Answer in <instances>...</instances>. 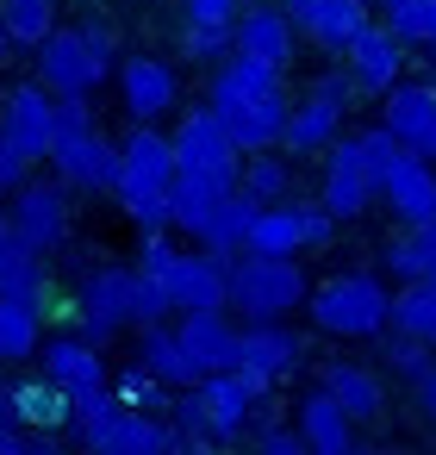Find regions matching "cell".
<instances>
[{
  "mask_svg": "<svg viewBox=\"0 0 436 455\" xmlns=\"http://www.w3.org/2000/svg\"><path fill=\"white\" fill-rule=\"evenodd\" d=\"M206 107L218 113V125L231 132V144L250 156V150H281V132H287V107L293 100H287L281 69L231 51L218 63V76H212V100Z\"/></svg>",
  "mask_w": 436,
  "mask_h": 455,
  "instance_id": "6da1fadb",
  "label": "cell"
},
{
  "mask_svg": "<svg viewBox=\"0 0 436 455\" xmlns=\"http://www.w3.org/2000/svg\"><path fill=\"white\" fill-rule=\"evenodd\" d=\"M312 281L299 268V256H262V250H237L225 256V306L250 324L262 318H293L305 306Z\"/></svg>",
  "mask_w": 436,
  "mask_h": 455,
  "instance_id": "7a4b0ae2",
  "label": "cell"
},
{
  "mask_svg": "<svg viewBox=\"0 0 436 455\" xmlns=\"http://www.w3.org/2000/svg\"><path fill=\"white\" fill-rule=\"evenodd\" d=\"M305 312L324 337H380L392 324V287L380 275L349 268V275H330L324 287H312Z\"/></svg>",
  "mask_w": 436,
  "mask_h": 455,
  "instance_id": "3957f363",
  "label": "cell"
},
{
  "mask_svg": "<svg viewBox=\"0 0 436 455\" xmlns=\"http://www.w3.org/2000/svg\"><path fill=\"white\" fill-rule=\"evenodd\" d=\"M349 107H355V82H349V69H324V76H312V88L287 107V132H281V144H287L293 156H324V150L343 138Z\"/></svg>",
  "mask_w": 436,
  "mask_h": 455,
  "instance_id": "277c9868",
  "label": "cell"
},
{
  "mask_svg": "<svg viewBox=\"0 0 436 455\" xmlns=\"http://www.w3.org/2000/svg\"><path fill=\"white\" fill-rule=\"evenodd\" d=\"M337 237V219L318 206V200H274L256 212L250 225V243L243 250H262V256H299V250H324Z\"/></svg>",
  "mask_w": 436,
  "mask_h": 455,
  "instance_id": "5b68a950",
  "label": "cell"
},
{
  "mask_svg": "<svg viewBox=\"0 0 436 455\" xmlns=\"http://www.w3.org/2000/svg\"><path fill=\"white\" fill-rule=\"evenodd\" d=\"M69 188L63 181H20L13 206H7V231L32 250V256H57L69 243Z\"/></svg>",
  "mask_w": 436,
  "mask_h": 455,
  "instance_id": "8992f818",
  "label": "cell"
},
{
  "mask_svg": "<svg viewBox=\"0 0 436 455\" xmlns=\"http://www.w3.org/2000/svg\"><path fill=\"white\" fill-rule=\"evenodd\" d=\"M125 324H131V268H119V262L88 268L82 293H75V337H88L94 349H107Z\"/></svg>",
  "mask_w": 436,
  "mask_h": 455,
  "instance_id": "52a82bcc",
  "label": "cell"
},
{
  "mask_svg": "<svg viewBox=\"0 0 436 455\" xmlns=\"http://www.w3.org/2000/svg\"><path fill=\"white\" fill-rule=\"evenodd\" d=\"M38 76L51 94H94L113 76V63L82 38V26H51L38 44Z\"/></svg>",
  "mask_w": 436,
  "mask_h": 455,
  "instance_id": "ba28073f",
  "label": "cell"
},
{
  "mask_svg": "<svg viewBox=\"0 0 436 455\" xmlns=\"http://www.w3.org/2000/svg\"><path fill=\"white\" fill-rule=\"evenodd\" d=\"M374 200H386L405 231L411 225H436V163H424L411 150H392L374 169Z\"/></svg>",
  "mask_w": 436,
  "mask_h": 455,
  "instance_id": "9c48e42d",
  "label": "cell"
},
{
  "mask_svg": "<svg viewBox=\"0 0 436 455\" xmlns=\"http://www.w3.org/2000/svg\"><path fill=\"white\" fill-rule=\"evenodd\" d=\"M318 206H324L337 225H349V219H361V212L374 206V169H368V156H361L355 138H337V144L324 150V188H318Z\"/></svg>",
  "mask_w": 436,
  "mask_h": 455,
  "instance_id": "30bf717a",
  "label": "cell"
},
{
  "mask_svg": "<svg viewBox=\"0 0 436 455\" xmlns=\"http://www.w3.org/2000/svg\"><path fill=\"white\" fill-rule=\"evenodd\" d=\"M51 169H57V181H63L69 194H113V181H119V150L88 125V132L51 144Z\"/></svg>",
  "mask_w": 436,
  "mask_h": 455,
  "instance_id": "8fae6325",
  "label": "cell"
},
{
  "mask_svg": "<svg viewBox=\"0 0 436 455\" xmlns=\"http://www.w3.org/2000/svg\"><path fill=\"white\" fill-rule=\"evenodd\" d=\"M380 100H386V107H380V125L399 138V150L436 163V94H430V82H405V76H399Z\"/></svg>",
  "mask_w": 436,
  "mask_h": 455,
  "instance_id": "7c38bea8",
  "label": "cell"
},
{
  "mask_svg": "<svg viewBox=\"0 0 436 455\" xmlns=\"http://www.w3.org/2000/svg\"><path fill=\"white\" fill-rule=\"evenodd\" d=\"M169 144H175V169H212V175H237L243 169V150L231 144V132L218 125L212 107H187Z\"/></svg>",
  "mask_w": 436,
  "mask_h": 455,
  "instance_id": "4fadbf2b",
  "label": "cell"
},
{
  "mask_svg": "<svg viewBox=\"0 0 436 455\" xmlns=\"http://www.w3.org/2000/svg\"><path fill=\"white\" fill-rule=\"evenodd\" d=\"M169 312H225V256L212 250H175L163 275Z\"/></svg>",
  "mask_w": 436,
  "mask_h": 455,
  "instance_id": "5bb4252c",
  "label": "cell"
},
{
  "mask_svg": "<svg viewBox=\"0 0 436 455\" xmlns=\"http://www.w3.org/2000/svg\"><path fill=\"white\" fill-rule=\"evenodd\" d=\"M343 69L355 82V94H386L399 76H405V44L392 38V26H361L349 44H343Z\"/></svg>",
  "mask_w": 436,
  "mask_h": 455,
  "instance_id": "9a60e30c",
  "label": "cell"
},
{
  "mask_svg": "<svg viewBox=\"0 0 436 455\" xmlns=\"http://www.w3.org/2000/svg\"><path fill=\"white\" fill-rule=\"evenodd\" d=\"M0 125H7V138H13L32 163H44L51 144H57V94H51L44 82H20V88L7 94V107H0Z\"/></svg>",
  "mask_w": 436,
  "mask_h": 455,
  "instance_id": "2e32d148",
  "label": "cell"
},
{
  "mask_svg": "<svg viewBox=\"0 0 436 455\" xmlns=\"http://www.w3.org/2000/svg\"><path fill=\"white\" fill-rule=\"evenodd\" d=\"M299 362H305V337L287 331L281 318H262V324L237 331V362H231V368H250V374H262V380H287Z\"/></svg>",
  "mask_w": 436,
  "mask_h": 455,
  "instance_id": "e0dca14e",
  "label": "cell"
},
{
  "mask_svg": "<svg viewBox=\"0 0 436 455\" xmlns=\"http://www.w3.org/2000/svg\"><path fill=\"white\" fill-rule=\"evenodd\" d=\"M281 13L293 20L299 38H312L318 51H337V57H343V44L368 26V7H361V0H281Z\"/></svg>",
  "mask_w": 436,
  "mask_h": 455,
  "instance_id": "ac0fdd59",
  "label": "cell"
},
{
  "mask_svg": "<svg viewBox=\"0 0 436 455\" xmlns=\"http://www.w3.org/2000/svg\"><path fill=\"white\" fill-rule=\"evenodd\" d=\"M119 94H125V113H131L138 125H156V119L175 107L181 82H175V69H169L163 57H125V63H119Z\"/></svg>",
  "mask_w": 436,
  "mask_h": 455,
  "instance_id": "d6986e66",
  "label": "cell"
},
{
  "mask_svg": "<svg viewBox=\"0 0 436 455\" xmlns=\"http://www.w3.org/2000/svg\"><path fill=\"white\" fill-rule=\"evenodd\" d=\"M293 20L281 13V7H268V0H256V7H243L237 13V51L243 57H256V63H268V69H281L287 76V63H293Z\"/></svg>",
  "mask_w": 436,
  "mask_h": 455,
  "instance_id": "ffe728a7",
  "label": "cell"
},
{
  "mask_svg": "<svg viewBox=\"0 0 436 455\" xmlns=\"http://www.w3.org/2000/svg\"><path fill=\"white\" fill-rule=\"evenodd\" d=\"M175 343L187 349V362H194L200 374H225V368L237 362V324H231L225 312H181Z\"/></svg>",
  "mask_w": 436,
  "mask_h": 455,
  "instance_id": "44dd1931",
  "label": "cell"
},
{
  "mask_svg": "<svg viewBox=\"0 0 436 455\" xmlns=\"http://www.w3.org/2000/svg\"><path fill=\"white\" fill-rule=\"evenodd\" d=\"M237 194V175H212V169H175L169 181V231H200L206 212Z\"/></svg>",
  "mask_w": 436,
  "mask_h": 455,
  "instance_id": "7402d4cb",
  "label": "cell"
},
{
  "mask_svg": "<svg viewBox=\"0 0 436 455\" xmlns=\"http://www.w3.org/2000/svg\"><path fill=\"white\" fill-rule=\"evenodd\" d=\"M44 380L63 387L69 399H82V393L107 387V362H100V349L88 337H51L44 343Z\"/></svg>",
  "mask_w": 436,
  "mask_h": 455,
  "instance_id": "603a6c76",
  "label": "cell"
},
{
  "mask_svg": "<svg viewBox=\"0 0 436 455\" xmlns=\"http://www.w3.org/2000/svg\"><path fill=\"white\" fill-rule=\"evenodd\" d=\"M299 436H305V455H355V424H349V411L324 393V387H312L305 399H299Z\"/></svg>",
  "mask_w": 436,
  "mask_h": 455,
  "instance_id": "cb8c5ba5",
  "label": "cell"
},
{
  "mask_svg": "<svg viewBox=\"0 0 436 455\" xmlns=\"http://www.w3.org/2000/svg\"><path fill=\"white\" fill-rule=\"evenodd\" d=\"M318 387L349 411V424H374V418L386 411V387H380V374L361 368V362H330Z\"/></svg>",
  "mask_w": 436,
  "mask_h": 455,
  "instance_id": "d4e9b609",
  "label": "cell"
},
{
  "mask_svg": "<svg viewBox=\"0 0 436 455\" xmlns=\"http://www.w3.org/2000/svg\"><path fill=\"white\" fill-rule=\"evenodd\" d=\"M0 299H26V306H38V312H44V299H51L44 256H32V250L7 231V219H0Z\"/></svg>",
  "mask_w": 436,
  "mask_h": 455,
  "instance_id": "484cf974",
  "label": "cell"
},
{
  "mask_svg": "<svg viewBox=\"0 0 436 455\" xmlns=\"http://www.w3.org/2000/svg\"><path fill=\"white\" fill-rule=\"evenodd\" d=\"M256 212H262V206H256L243 188H237V194H225V200L206 212V225L194 231V237H200V250H212V256H237V250L250 243V225H256Z\"/></svg>",
  "mask_w": 436,
  "mask_h": 455,
  "instance_id": "4316f807",
  "label": "cell"
},
{
  "mask_svg": "<svg viewBox=\"0 0 436 455\" xmlns=\"http://www.w3.org/2000/svg\"><path fill=\"white\" fill-rule=\"evenodd\" d=\"M138 362H144L163 387H194V380H200V368H194L187 349L175 343V324H144V331H138Z\"/></svg>",
  "mask_w": 436,
  "mask_h": 455,
  "instance_id": "83f0119b",
  "label": "cell"
},
{
  "mask_svg": "<svg viewBox=\"0 0 436 455\" xmlns=\"http://www.w3.org/2000/svg\"><path fill=\"white\" fill-rule=\"evenodd\" d=\"M169 436H175V430H169L163 411H131V405H125L100 455H169Z\"/></svg>",
  "mask_w": 436,
  "mask_h": 455,
  "instance_id": "f1b7e54d",
  "label": "cell"
},
{
  "mask_svg": "<svg viewBox=\"0 0 436 455\" xmlns=\"http://www.w3.org/2000/svg\"><path fill=\"white\" fill-rule=\"evenodd\" d=\"M237 188H243L256 206H274V200L293 194V163H287L281 150H250L243 169H237Z\"/></svg>",
  "mask_w": 436,
  "mask_h": 455,
  "instance_id": "f546056e",
  "label": "cell"
},
{
  "mask_svg": "<svg viewBox=\"0 0 436 455\" xmlns=\"http://www.w3.org/2000/svg\"><path fill=\"white\" fill-rule=\"evenodd\" d=\"M13 424H26V430H57V424H69V393L51 387L44 374H38V380H20V387H13Z\"/></svg>",
  "mask_w": 436,
  "mask_h": 455,
  "instance_id": "4dcf8cb0",
  "label": "cell"
},
{
  "mask_svg": "<svg viewBox=\"0 0 436 455\" xmlns=\"http://www.w3.org/2000/svg\"><path fill=\"white\" fill-rule=\"evenodd\" d=\"M119 393L113 387H100V393H82V399H69V430H75V443L82 449H107V436H113V424H119Z\"/></svg>",
  "mask_w": 436,
  "mask_h": 455,
  "instance_id": "1f68e13d",
  "label": "cell"
},
{
  "mask_svg": "<svg viewBox=\"0 0 436 455\" xmlns=\"http://www.w3.org/2000/svg\"><path fill=\"white\" fill-rule=\"evenodd\" d=\"M392 331H405V337L436 349V287L430 281H405L392 293Z\"/></svg>",
  "mask_w": 436,
  "mask_h": 455,
  "instance_id": "d6a6232c",
  "label": "cell"
},
{
  "mask_svg": "<svg viewBox=\"0 0 436 455\" xmlns=\"http://www.w3.org/2000/svg\"><path fill=\"white\" fill-rule=\"evenodd\" d=\"M386 275H405V281H424L430 268H436V225H411V231H399L392 243H386Z\"/></svg>",
  "mask_w": 436,
  "mask_h": 455,
  "instance_id": "836d02e7",
  "label": "cell"
},
{
  "mask_svg": "<svg viewBox=\"0 0 436 455\" xmlns=\"http://www.w3.org/2000/svg\"><path fill=\"white\" fill-rule=\"evenodd\" d=\"M38 324H44L38 306H26V299H0V362H26V355H38Z\"/></svg>",
  "mask_w": 436,
  "mask_h": 455,
  "instance_id": "e575fe53",
  "label": "cell"
},
{
  "mask_svg": "<svg viewBox=\"0 0 436 455\" xmlns=\"http://www.w3.org/2000/svg\"><path fill=\"white\" fill-rule=\"evenodd\" d=\"M380 13L399 44H417L436 57V0H380Z\"/></svg>",
  "mask_w": 436,
  "mask_h": 455,
  "instance_id": "d590c367",
  "label": "cell"
},
{
  "mask_svg": "<svg viewBox=\"0 0 436 455\" xmlns=\"http://www.w3.org/2000/svg\"><path fill=\"white\" fill-rule=\"evenodd\" d=\"M0 26L13 44H44V32L57 26V0H0Z\"/></svg>",
  "mask_w": 436,
  "mask_h": 455,
  "instance_id": "8d00e7d4",
  "label": "cell"
},
{
  "mask_svg": "<svg viewBox=\"0 0 436 455\" xmlns=\"http://www.w3.org/2000/svg\"><path fill=\"white\" fill-rule=\"evenodd\" d=\"M250 449L256 455H305V436H299V424H287V418H274V411H250Z\"/></svg>",
  "mask_w": 436,
  "mask_h": 455,
  "instance_id": "74e56055",
  "label": "cell"
},
{
  "mask_svg": "<svg viewBox=\"0 0 436 455\" xmlns=\"http://www.w3.org/2000/svg\"><path fill=\"white\" fill-rule=\"evenodd\" d=\"M113 393H119V405H131V411H163V380L144 368V362H131V368H119V380H107Z\"/></svg>",
  "mask_w": 436,
  "mask_h": 455,
  "instance_id": "f35d334b",
  "label": "cell"
},
{
  "mask_svg": "<svg viewBox=\"0 0 436 455\" xmlns=\"http://www.w3.org/2000/svg\"><path fill=\"white\" fill-rule=\"evenodd\" d=\"M237 51V26H187L181 32V57L194 63H225Z\"/></svg>",
  "mask_w": 436,
  "mask_h": 455,
  "instance_id": "ab89813d",
  "label": "cell"
},
{
  "mask_svg": "<svg viewBox=\"0 0 436 455\" xmlns=\"http://www.w3.org/2000/svg\"><path fill=\"white\" fill-rule=\"evenodd\" d=\"M163 318H169V293H163V281L144 275V268H131V324H163Z\"/></svg>",
  "mask_w": 436,
  "mask_h": 455,
  "instance_id": "60d3db41",
  "label": "cell"
},
{
  "mask_svg": "<svg viewBox=\"0 0 436 455\" xmlns=\"http://www.w3.org/2000/svg\"><path fill=\"white\" fill-rule=\"evenodd\" d=\"M0 455H63L51 443V430H26V424H0Z\"/></svg>",
  "mask_w": 436,
  "mask_h": 455,
  "instance_id": "b9f144b4",
  "label": "cell"
},
{
  "mask_svg": "<svg viewBox=\"0 0 436 455\" xmlns=\"http://www.w3.org/2000/svg\"><path fill=\"white\" fill-rule=\"evenodd\" d=\"M424 362H430V343H417V337H405V331H392V337H386V368H392V374H405V380H411Z\"/></svg>",
  "mask_w": 436,
  "mask_h": 455,
  "instance_id": "7bdbcfd3",
  "label": "cell"
},
{
  "mask_svg": "<svg viewBox=\"0 0 436 455\" xmlns=\"http://www.w3.org/2000/svg\"><path fill=\"white\" fill-rule=\"evenodd\" d=\"M26 175H32V156H26V150L7 138V125H0V200H7V194H13Z\"/></svg>",
  "mask_w": 436,
  "mask_h": 455,
  "instance_id": "ee69618b",
  "label": "cell"
},
{
  "mask_svg": "<svg viewBox=\"0 0 436 455\" xmlns=\"http://www.w3.org/2000/svg\"><path fill=\"white\" fill-rule=\"evenodd\" d=\"M243 0H187V26H237Z\"/></svg>",
  "mask_w": 436,
  "mask_h": 455,
  "instance_id": "f6af8a7d",
  "label": "cell"
},
{
  "mask_svg": "<svg viewBox=\"0 0 436 455\" xmlns=\"http://www.w3.org/2000/svg\"><path fill=\"white\" fill-rule=\"evenodd\" d=\"M82 38H88V44H94L107 63L119 57V32H113V20H82Z\"/></svg>",
  "mask_w": 436,
  "mask_h": 455,
  "instance_id": "bcb514c9",
  "label": "cell"
},
{
  "mask_svg": "<svg viewBox=\"0 0 436 455\" xmlns=\"http://www.w3.org/2000/svg\"><path fill=\"white\" fill-rule=\"evenodd\" d=\"M411 393H417V411L436 424V362H424V368L411 374Z\"/></svg>",
  "mask_w": 436,
  "mask_h": 455,
  "instance_id": "7dc6e473",
  "label": "cell"
},
{
  "mask_svg": "<svg viewBox=\"0 0 436 455\" xmlns=\"http://www.w3.org/2000/svg\"><path fill=\"white\" fill-rule=\"evenodd\" d=\"M0 424H13V380H0Z\"/></svg>",
  "mask_w": 436,
  "mask_h": 455,
  "instance_id": "c3c4849f",
  "label": "cell"
},
{
  "mask_svg": "<svg viewBox=\"0 0 436 455\" xmlns=\"http://www.w3.org/2000/svg\"><path fill=\"white\" fill-rule=\"evenodd\" d=\"M7 51H13V38H7V26H0V63H7Z\"/></svg>",
  "mask_w": 436,
  "mask_h": 455,
  "instance_id": "681fc988",
  "label": "cell"
},
{
  "mask_svg": "<svg viewBox=\"0 0 436 455\" xmlns=\"http://www.w3.org/2000/svg\"><path fill=\"white\" fill-rule=\"evenodd\" d=\"M424 82H430V94H436V63H430V76H424Z\"/></svg>",
  "mask_w": 436,
  "mask_h": 455,
  "instance_id": "f907efd6",
  "label": "cell"
},
{
  "mask_svg": "<svg viewBox=\"0 0 436 455\" xmlns=\"http://www.w3.org/2000/svg\"><path fill=\"white\" fill-rule=\"evenodd\" d=\"M361 7H374V0H361Z\"/></svg>",
  "mask_w": 436,
  "mask_h": 455,
  "instance_id": "816d5d0a",
  "label": "cell"
},
{
  "mask_svg": "<svg viewBox=\"0 0 436 455\" xmlns=\"http://www.w3.org/2000/svg\"><path fill=\"white\" fill-rule=\"evenodd\" d=\"M355 455H361V449H355ZM368 455H374V449H368Z\"/></svg>",
  "mask_w": 436,
  "mask_h": 455,
  "instance_id": "f5cc1de1",
  "label": "cell"
},
{
  "mask_svg": "<svg viewBox=\"0 0 436 455\" xmlns=\"http://www.w3.org/2000/svg\"><path fill=\"white\" fill-rule=\"evenodd\" d=\"M0 219H7V212H0Z\"/></svg>",
  "mask_w": 436,
  "mask_h": 455,
  "instance_id": "db71d44e",
  "label": "cell"
}]
</instances>
